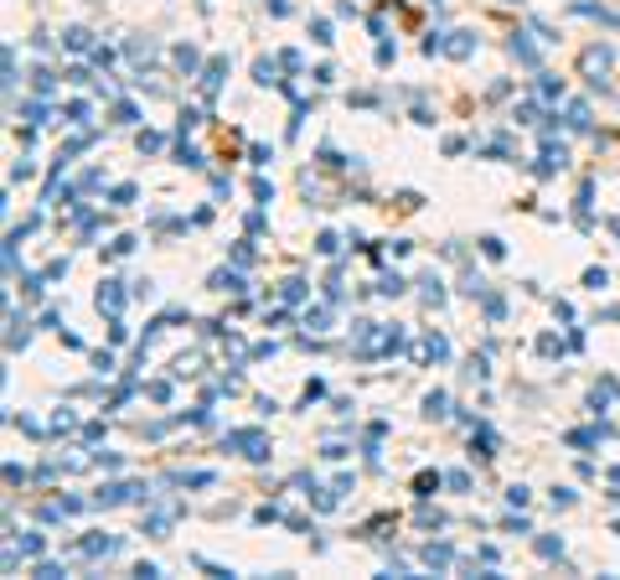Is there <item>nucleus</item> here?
I'll return each instance as SVG.
<instances>
[{
  "instance_id": "obj_5",
  "label": "nucleus",
  "mask_w": 620,
  "mask_h": 580,
  "mask_svg": "<svg viewBox=\"0 0 620 580\" xmlns=\"http://www.w3.org/2000/svg\"><path fill=\"white\" fill-rule=\"evenodd\" d=\"M538 555H542V560H559L563 544H559V540H538Z\"/></svg>"
},
{
  "instance_id": "obj_3",
  "label": "nucleus",
  "mask_w": 620,
  "mask_h": 580,
  "mask_svg": "<svg viewBox=\"0 0 620 580\" xmlns=\"http://www.w3.org/2000/svg\"><path fill=\"white\" fill-rule=\"evenodd\" d=\"M450 58H470V32H455V42H445Z\"/></svg>"
},
{
  "instance_id": "obj_7",
  "label": "nucleus",
  "mask_w": 620,
  "mask_h": 580,
  "mask_svg": "<svg viewBox=\"0 0 620 580\" xmlns=\"http://www.w3.org/2000/svg\"><path fill=\"white\" fill-rule=\"evenodd\" d=\"M425 415H445V394H429V400H425Z\"/></svg>"
},
{
  "instance_id": "obj_6",
  "label": "nucleus",
  "mask_w": 620,
  "mask_h": 580,
  "mask_svg": "<svg viewBox=\"0 0 620 580\" xmlns=\"http://www.w3.org/2000/svg\"><path fill=\"white\" fill-rule=\"evenodd\" d=\"M62 42H68L73 52H83V47H88V32H83V26H73V32H68V37H62Z\"/></svg>"
},
{
  "instance_id": "obj_1",
  "label": "nucleus",
  "mask_w": 620,
  "mask_h": 580,
  "mask_svg": "<svg viewBox=\"0 0 620 580\" xmlns=\"http://www.w3.org/2000/svg\"><path fill=\"white\" fill-rule=\"evenodd\" d=\"M610 62H616V52H610V47H584L580 73H584V79H595V83H600L605 73H610Z\"/></svg>"
},
{
  "instance_id": "obj_4",
  "label": "nucleus",
  "mask_w": 620,
  "mask_h": 580,
  "mask_svg": "<svg viewBox=\"0 0 620 580\" xmlns=\"http://www.w3.org/2000/svg\"><path fill=\"white\" fill-rule=\"evenodd\" d=\"M425 560L434 565V570H445V565H450V549H445V544H440V549H434V544H429V549H425Z\"/></svg>"
},
{
  "instance_id": "obj_8",
  "label": "nucleus",
  "mask_w": 620,
  "mask_h": 580,
  "mask_svg": "<svg viewBox=\"0 0 620 580\" xmlns=\"http://www.w3.org/2000/svg\"><path fill=\"white\" fill-rule=\"evenodd\" d=\"M83 549H88V555H109V549H115V540H88Z\"/></svg>"
},
{
  "instance_id": "obj_2",
  "label": "nucleus",
  "mask_w": 620,
  "mask_h": 580,
  "mask_svg": "<svg viewBox=\"0 0 620 580\" xmlns=\"http://www.w3.org/2000/svg\"><path fill=\"white\" fill-rule=\"evenodd\" d=\"M119 300H124V291H119V281H109L104 291H98V306H109V311H119Z\"/></svg>"
}]
</instances>
